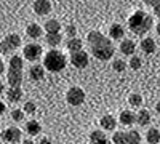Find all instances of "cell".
<instances>
[{
    "label": "cell",
    "mask_w": 160,
    "mask_h": 144,
    "mask_svg": "<svg viewBox=\"0 0 160 144\" xmlns=\"http://www.w3.org/2000/svg\"><path fill=\"white\" fill-rule=\"evenodd\" d=\"M90 50L95 58L101 59V61H109L114 56V45L106 35H102L98 31H91L87 37Z\"/></svg>",
    "instance_id": "obj_1"
},
{
    "label": "cell",
    "mask_w": 160,
    "mask_h": 144,
    "mask_svg": "<svg viewBox=\"0 0 160 144\" xmlns=\"http://www.w3.org/2000/svg\"><path fill=\"white\" fill-rule=\"evenodd\" d=\"M152 18L148 15L146 11L142 10H138L135 11L133 15L130 16L128 19V27L133 34H136V35H144V34H148L151 29H152Z\"/></svg>",
    "instance_id": "obj_2"
},
{
    "label": "cell",
    "mask_w": 160,
    "mask_h": 144,
    "mask_svg": "<svg viewBox=\"0 0 160 144\" xmlns=\"http://www.w3.org/2000/svg\"><path fill=\"white\" fill-rule=\"evenodd\" d=\"M68 66V59L66 56L58 50H50L43 58V67L48 69L50 72H61L64 71V67Z\"/></svg>",
    "instance_id": "obj_3"
},
{
    "label": "cell",
    "mask_w": 160,
    "mask_h": 144,
    "mask_svg": "<svg viewBox=\"0 0 160 144\" xmlns=\"http://www.w3.org/2000/svg\"><path fill=\"white\" fill-rule=\"evenodd\" d=\"M66 101L71 106H80V104L85 102V91L80 87H71L66 93Z\"/></svg>",
    "instance_id": "obj_4"
},
{
    "label": "cell",
    "mask_w": 160,
    "mask_h": 144,
    "mask_svg": "<svg viewBox=\"0 0 160 144\" xmlns=\"http://www.w3.org/2000/svg\"><path fill=\"white\" fill-rule=\"evenodd\" d=\"M2 139L8 144H16L21 141V130L16 127H8L7 130H3L2 133Z\"/></svg>",
    "instance_id": "obj_5"
},
{
    "label": "cell",
    "mask_w": 160,
    "mask_h": 144,
    "mask_svg": "<svg viewBox=\"0 0 160 144\" xmlns=\"http://www.w3.org/2000/svg\"><path fill=\"white\" fill-rule=\"evenodd\" d=\"M42 53H43L42 47L37 45V43H29V45L24 47V58L29 59V61H37L42 56Z\"/></svg>",
    "instance_id": "obj_6"
},
{
    "label": "cell",
    "mask_w": 160,
    "mask_h": 144,
    "mask_svg": "<svg viewBox=\"0 0 160 144\" xmlns=\"http://www.w3.org/2000/svg\"><path fill=\"white\" fill-rule=\"evenodd\" d=\"M71 64L77 69H83L88 66V55L85 51H77V53H71Z\"/></svg>",
    "instance_id": "obj_7"
},
{
    "label": "cell",
    "mask_w": 160,
    "mask_h": 144,
    "mask_svg": "<svg viewBox=\"0 0 160 144\" xmlns=\"http://www.w3.org/2000/svg\"><path fill=\"white\" fill-rule=\"evenodd\" d=\"M32 7H34V11L40 16H45L51 11V2H48V0H35Z\"/></svg>",
    "instance_id": "obj_8"
},
{
    "label": "cell",
    "mask_w": 160,
    "mask_h": 144,
    "mask_svg": "<svg viewBox=\"0 0 160 144\" xmlns=\"http://www.w3.org/2000/svg\"><path fill=\"white\" fill-rule=\"evenodd\" d=\"M7 78H8L10 88H19V85H21V82H22V72H21V71H13V69H10L8 74H7Z\"/></svg>",
    "instance_id": "obj_9"
},
{
    "label": "cell",
    "mask_w": 160,
    "mask_h": 144,
    "mask_svg": "<svg viewBox=\"0 0 160 144\" xmlns=\"http://www.w3.org/2000/svg\"><path fill=\"white\" fill-rule=\"evenodd\" d=\"M141 50H142V53L146 55H152L155 53V50H157V43L152 37H146L141 40Z\"/></svg>",
    "instance_id": "obj_10"
},
{
    "label": "cell",
    "mask_w": 160,
    "mask_h": 144,
    "mask_svg": "<svg viewBox=\"0 0 160 144\" xmlns=\"http://www.w3.org/2000/svg\"><path fill=\"white\" fill-rule=\"evenodd\" d=\"M99 125H101L104 130H108V132H112V130H115V127H117V120H115V117H114V115L106 114V115L101 117Z\"/></svg>",
    "instance_id": "obj_11"
},
{
    "label": "cell",
    "mask_w": 160,
    "mask_h": 144,
    "mask_svg": "<svg viewBox=\"0 0 160 144\" xmlns=\"http://www.w3.org/2000/svg\"><path fill=\"white\" fill-rule=\"evenodd\" d=\"M120 51L127 56H133L136 51V43L133 40H130V38H125V40H122V43H120Z\"/></svg>",
    "instance_id": "obj_12"
},
{
    "label": "cell",
    "mask_w": 160,
    "mask_h": 144,
    "mask_svg": "<svg viewBox=\"0 0 160 144\" xmlns=\"http://www.w3.org/2000/svg\"><path fill=\"white\" fill-rule=\"evenodd\" d=\"M29 75H31L32 80H35V82L43 80V77H45V67L40 66V64H34V66L29 69Z\"/></svg>",
    "instance_id": "obj_13"
},
{
    "label": "cell",
    "mask_w": 160,
    "mask_h": 144,
    "mask_svg": "<svg viewBox=\"0 0 160 144\" xmlns=\"http://www.w3.org/2000/svg\"><path fill=\"white\" fill-rule=\"evenodd\" d=\"M118 122L122 123V125L130 127V125H133V123L136 122V115L133 114L131 111H122V112H120V115H118Z\"/></svg>",
    "instance_id": "obj_14"
},
{
    "label": "cell",
    "mask_w": 160,
    "mask_h": 144,
    "mask_svg": "<svg viewBox=\"0 0 160 144\" xmlns=\"http://www.w3.org/2000/svg\"><path fill=\"white\" fill-rule=\"evenodd\" d=\"M66 48H68L71 53H77V51H82V48H83V42L80 40V38H77V37L69 38L68 43H66Z\"/></svg>",
    "instance_id": "obj_15"
},
{
    "label": "cell",
    "mask_w": 160,
    "mask_h": 144,
    "mask_svg": "<svg viewBox=\"0 0 160 144\" xmlns=\"http://www.w3.org/2000/svg\"><path fill=\"white\" fill-rule=\"evenodd\" d=\"M109 35L111 38H115V40H120V38H123L125 35V29L122 24H112L109 27Z\"/></svg>",
    "instance_id": "obj_16"
},
{
    "label": "cell",
    "mask_w": 160,
    "mask_h": 144,
    "mask_svg": "<svg viewBox=\"0 0 160 144\" xmlns=\"http://www.w3.org/2000/svg\"><path fill=\"white\" fill-rule=\"evenodd\" d=\"M136 122L141 125V127H146L151 123V112L146 111V109H141L138 114H136Z\"/></svg>",
    "instance_id": "obj_17"
},
{
    "label": "cell",
    "mask_w": 160,
    "mask_h": 144,
    "mask_svg": "<svg viewBox=\"0 0 160 144\" xmlns=\"http://www.w3.org/2000/svg\"><path fill=\"white\" fill-rule=\"evenodd\" d=\"M3 40L7 42V45L11 48V50H16L19 45H21V37L18 35V34H10V35H7Z\"/></svg>",
    "instance_id": "obj_18"
},
{
    "label": "cell",
    "mask_w": 160,
    "mask_h": 144,
    "mask_svg": "<svg viewBox=\"0 0 160 144\" xmlns=\"http://www.w3.org/2000/svg\"><path fill=\"white\" fill-rule=\"evenodd\" d=\"M7 98H8L10 102H18V101L22 98V90H21V87H19V88H10V90L7 91Z\"/></svg>",
    "instance_id": "obj_19"
},
{
    "label": "cell",
    "mask_w": 160,
    "mask_h": 144,
    "mask_svg": "<svg viewBox=\"0 0 160 144\" xmlns=\"http://www.w3.org/2000/svg\"><path fill=\"white\" fill-rule=\"evenodd\" d=\"M146 141H148L149 144H158L160 142V132L157 128L148 130V133H146Z\"/></svg>",
    "instance_id": "obj_20"
},
{
    "label": "cell",
    "mask_w": 160,
    "mask_h": 144,
    "mask_svg": "<svg viewBox=\"0 0 160 144\" xmlns=\"http://www.w3.org/2000/svg\"><path fill=\"white\" fill-rule=\"evenodd\" d=\"M45 31H47L48 34H59V31H61L59 21H56V19L47 21V22H45Z\"/></svg>",
    "instance_id": "obj_21"
},
{
    "label": "cell",
    "mask_w": 160,
    "mask_h": 144,
    "mask_svg": "<svg viewBox=\"0 0 160 144\" xmlns=\"http://www.w3.org/2000/svg\"><path fill=\"white\" fill-rule=\"evenodd\" d=\"M26 132H28L31 136H35V135H38L40 132H42V127H40V123L35 122V120H29L28 123H26Z\"/></svg>",
    "instance_id": "obj_22"
},
{
    "label": "cell",
    "mask_w": 160,
    "mask_h": 144,
    "mask_svg": "<svg viewBox=\"0 0 160 144\" xmlns=\"http://www.w3.org/2000/svg\"><path fill=\"white\" fill-rule=\"evenodd\" d=\"M26 32H28V35L31 38H38L40 35H42V27H40L38 24L32 22V24H29L28 27H26Z\"/></svg>",
    "instance_id": "obj_23"
},
{
    "label": "cell",
    "mask_w": 160,
    "mask_h": 144,
    "mask_svg": "<svg viewBox=\"0 0 160 144\" xmlns=\"http://www.w3.org/2000/svg\"><path fill=\"white\" fill-rule=\"evenodd\" d=\"M141 142V135L136 130H130L127 133V144H139Z\"/></svg>",
    "instance_id": "obj_24"
},
{
    "label": "cell",
    "mask_w": 160,
    "mask_h": 144,
    "mask_svg": "<svg viewBox=\"0 0 160 144\" xmlns=\"http://www.w3.org/2000/svg\"><path fill=\"white\" fill-rule=\"evenodd\" d=\"M62 42L61 34H47V43L51 47H58Z\"/></svg>",
    "instance_id": "obj_25"
},
{
    "label": "cell",
    "mask_w": 160,
    "mask_h": 144,
    "mask_svg": "<svg viewBox=\"0 0 160 144\" xmlns=\"http://www.w3.org/2000/svg\"><path fill=\"white\" fill-rule=\"evenodd\" d=\"M10 69H13V71H21L22 69V58L21 56H13L11 59H10Z\"/></svg>",
    "instance_id": "obj_26"
},
{
    "label": "cell",
    "mask_w": 160,
    "mask_h": 144,
    "mask_svg": "<svg viewBox=\"0 0 160 144\" xmlns=\"http://www.w3.org/2000/svg\"><path fill=\"white\" fill-rule=\"evenodd\" d=\"M128 102H130V106H133V107H139V106H142V96L138 95V93H133V95H130Z\"/></svg>",
    "instance_id": "obj_27"
},
{
    "label": "cell",
    "mask_w": 160,
    "mask_h": 144,
    "mask_svg": "<svg viewBox=\"0 0 160 144\" xmlns=\"http://www.w3.org/2000/svg\"><path fill=\"white\" fill-rule=\"evenodd\" d=\"M104 138H108L102 132H99V130H93V132L90 133V141L93 142V144H96V142H99V141H102Z\"/></svg>",
    "instance_id": "obj_28"
},
{
    "label": "cell",
    "mask_w": 160,
    "mask_h": 144,
    "mask_svg": "<svg viewBox=\"0 0 160 144\" xmlns=\"http://www.w3.org/2000/svg\"><path fill=\"white\" fill-rule=\"evenodd\" d=\"M112 142L114 144H127V133L123 132H115L112 136Z\"/></svg>",
    "instance_id": "obj_29"
},
{
    "label": "cell",
    "mask_w": 160,
    "mask_h": 144,
    "mask_svg": "<svg viewBox=\"0 0 160 144\" xmlns=\"http://www.w3.org/2000/svg\"><path fill=\"white\" fill-rule=\"evenodd\" d=\"M112 67H114V71L115 72H123L125 71V67H127V64H125V61L123 59H114V62H112Z\"/></svg>",
    "instance_id": "obj_30"
},
{
    "label": "cell",
    "mask_w": 160,
    "mask_h": 144,
    "mask_svg": "<svg viewBox=\"0 0 160 144\" xmlns=\"http://www.w3.org/2000/svg\"><path fill=\"white\" fill-rule=\"evenodd\" d=\"M11 119L15 120V122H22V119H24V111H21V109H13V111H11Z\"/></svg>",
    "instance_id": "obj_31"
},
{
    "label": "cell",
    "mask_w": 160,
    "mask_h": 144,
    "mask_svg": "<svg viewBox=\"0 0 160 144\" xmlns=\"http://www.w3.org/2000/svg\"><path fill=\"white\" fill-rule=\"evenodd\" d=\"M35 109H37V106H35L34 101H28V102H24V106H22V111L26 114H34Z\"/></svg>",
    "instance_id": "obj_32"
},
{
    "label": "cell",
    "mask_w": 160,
    "mask_h": 144,
    "mask_svg": "<svg viewBox=\"0 0 160 144\" xmlns=\"http://www.w3.org/2000/svg\"><path fill=\"white\" fill-rule=\"evenodd\" d=\"M141 66H142V61H141V58H138V56H133V58L130 59V67H131L133 71H138Z\"/></svg>",
    "instance_id": "obj_33"
},
{
    "label": "cell",
    "mask_w": 160,
    "mask_h": 144,
    "mask_svg": "<svg viewBox=\"0 0 160 144\" xmlns=\"http://www.w3.org/2000/svg\"><path fill=\"white\" fill-rule=\"evenodd\" d=\"M66 34L69 35V38H74L75 37V34H77V27L74 24H69L68 27H66Z\"/></svg>",
    "instance_id": "obj_34"
},
{
    "label": "cell",
    "mask_w": 160,
    "mask_h": 144,
    "mask_svg": "<svg viewBox=\"0 0 160 144\" xmlns=\"http://www.w3.org/2000/svg\"><path fill=\"white\" fill-rule=\"evenodd\" d=\"M149 5H154V15L155 16H160V2H146Z\"/></svg>",
    "instance_id": "obj_35"
},
{
    "label": "cell",
    "mask_w": 160,
    "mask_h": 144,
    "mask_svg": "<svg viewBox=\"0 0 160 144\" xmlns=\"http://www.w3.org/2000/svg\"><path fill=\"white\" fill-rule=\"evenodd\" d=\"M40 144H53V142H51V139H48V138H42V139H40Z\"/></svg>",
    "instance_id": "obj_36"
},
{
    "label": "cell",
    "mask_w": 160,
    "mask_h": 144,
    "mask_svg": "<svg viewBox=\"0 0 160 144\" xmlns=\"http://www.w3.org/2000/svg\"><path fill=\"white\" fill-rule=\"evenodd\" d=\"M5 109H7V106H5V102H2V101H0V115H2V114L5 112Z\"/></svg>",
    "instance_id": "obj_37"
},
{
    "label": "cell",
    "mask_w": 160,
    "mask_h": 144,
    "mask_svg": "<svg viewBox=\"0 0 160 144\" xmlns=\"http://www.w3.org/2000/svg\"><path fill=\"white\" fill-rule=\"evenodd\" d=\"M96 144H112V142H111V141H109L108 138H104L102 141H99V142H96Z\"/></svg>",
    "instance_id": "obj_38"
},
{
    "label": "cell",
    "mask_w": 160,
    "mask_h": 144,
    "mask_svg": "<svg viewBox=\"0 0 160 144\" xmlns=\"http://www.w3.org/2000/svg\"><path fill=\"white\" fill-rule=\"evenodd\" d=\"M3 71H5V64H3V61H2V59H0V74H2Z\"/></svg>",
    "instance_id": "obj_39"
},
{
    "label": "cell",
    "mask_w": 160,
    "mask_h": 144,
    "mask_svg": "<svg viewBox=\"0 0 160 144\" xmlns=\"http://www.w3.org/2000/svg\"><path fill=\"white\" fill-rule=\"evenodd\" d=\"M22 144H35V142H34L32 139H24V141H22Z\"/></svg>",
    "instance_id": "obj_40"
},
{
    "label": "cell",
    "mask_w": 160,
    "mask_h": 144,
    "mask_svg": "<svg viewBox=\"0 0 160 144\" xmlns=\"http://www.w3.org/2000/svg\"><path fill=\"white\" fill-rule=\"evenodd\" d=\"M5 91V87H3V82H0V95H2Z\"/></svg>",
    "instance_id": "obj_41"
},
{
    "label": "cell",
    "mask_w": 160,
    "mask_h": 144,
    "mask_svg": "<svg viewBox=\"0 0 160 144\" xmlns=\"http://www.w3.org/2000/svg\"><path fill=\"white\" fill-rule=\"evenodd\" d=\"M155 111H157V112H158V114H160V101H158V102H157V104H155Z\"/></svg>",
    "instance_id": "obj_42"
},
{
    "label": "cell",
    "mask_w": 160,
    "mask_h": 144,
    "mask_svg": "<svg viewBox=\"0 0 160 144\" xmlns=\"http://www.w3.org/2000/svg\"><path fill=\"white\" fill-rule=\"evenodd\" d=\"M155 29H157V34H158V37H160V22L157 24V27H155Z\"/></svg>",
    "instance_id": "obj_43"
},
{
    "label": "cell",
    "mask_w": 160,
    "mask_h": 144,
    "mask_svg": "<svg viewBox=\"0 0 160 144\" xmlns=\"http://www.w3.org/2000/svg\"><path fill=\"white\" fill-rule=\"evenodd\" d=\"M0 53H2V51H0Z\"/></svg>",
    "instance_id": "obj_44"
},
{
    "label": "cell",
    "mask_w": 160,
    "mask_h": 144,
    "mask_svg": "<svg viewBox=\"0 0 160 144\" xmlns=\"http://www.w3.org/2000/svg\"><path fill=\"white\" fill-rule=\"evenodd\" d=\"M0 144H2V142H0Z\"/></svg>",
    "instance_id": "obj_45"
}]
</instances>
